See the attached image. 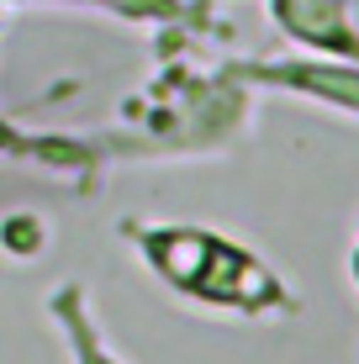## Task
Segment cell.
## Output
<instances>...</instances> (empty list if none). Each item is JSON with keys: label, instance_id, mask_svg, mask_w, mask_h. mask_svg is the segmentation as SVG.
Listing matches in <instances>:
<instances>
[{"label": "cell", "instance_id": "cell-1", "mask_svg": "<svg viewBox=\"0 0 359 364\" xmlns=\"http://www.w3.org/2000/svg\"><path fill=\"white\" fill-rule=\"evenodd\" d=\"M280 21L306 37V43L328 48V53H343V58H359V37L349 32V21H343V11L333 6V0H275Z\"/></svg>", "mask_w": 359, "mask_h": 364}]
</instances>
